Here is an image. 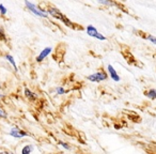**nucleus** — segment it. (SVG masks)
Wrapping results in <instances>:
<instances>
[{
  "label": "nucleus",
  "mask_w": 156,
  "mask_h": 154,
  "mask_svg": "<svg viewBox=\"0 0 156 154\" xmlns=\"http://www.w3.org/2000/svg\"><path fill=\"white\" fill-rule=\"evenodd\" d=\"M26 5L29 8V10H30L32 13H34L35 15H39V16H42V17H46L47 16V14L45 13V12H43L42 10H37V7H35L34 5H32V3L28 2V1H26Z\"/></svg>",
  "instance_id": "obj_2"
},
{
  "label": "nucleus",
  "mask_w": 156,
  "mask_h": 154,
  "mask_svg": "<svg viewBox=\"0 0 156 154\" xmlns=\"http://www.w3.org/2000/svg\"><path fill=\"white\" fill-rule=\"evenodd\" d=\"M50 52H51V48H50V47H47V48H45L44 50H42V52L40 54V56L37 57V61H39V62H41L42 60H44V58H46V57L50 54Z\"/></svg>",
  "instance_id": "obj_3"
},
{
  "label": "nucleus",
  "mask_w": 156,
  "mask_h": 154,
  "mask_svg": "<svg viewBox=\"0 0 156 154\" xmlns=\"http://www.w3.org/2000/svg\"><path fill=\"white\" fill-rule=\"evenodd\" d=\"M0 154H13V153H7V152H2V153H0Z\"/></svg>",
  "instance_id": "obj_18"
},
{
  "label": "nucleus",
  "mask_w": 156,
  "mask_h": 154,
  "mask_svg": "<svg viewBox=\"0 0 156 154\" xmlns=\"http://www.w3.org/2000/svg\"><path fill=\"white\" fill-rule=\"evenodd\" d=\"M147 40H150V41L153 42L154 44H156V38L152 37V35H149V37H147Z\"/></svg>",
  "instance_id": "obj_14"
},
{
  "label": "nucleus",
  "mask_w": 156,
  "mask_h": 154,
  "mask_svg": "<svg viewBox=\"0 0 156 154\" xmlns=\"http://www.w3.org/2000/svg\"><path fill=\"white\" fill-rule=\"evenodd\" d=\"M11 135H12V136H14V137H16V138H20V137L26 136V133L22 132V131H18L17 128H14V130H12Z\"/></svg>",
  "instance_id": "obj_6"
},
{
  "label": "nucleus",
  "mask_w": 156,
  "mask_h": 154,
  "mask_svg": "<svg viewBox=\"0 0 156 154\" xmlns=\"http://www.w3.org/2000/svg\"><path fill=\"white\" fill-rule=\"evenodd\" d=\"M147 96L149 98H151V100H154V98H156V90L155 89H151L147 91Z\"/></svg>",
  "instance_id": "obj_8"
},
{
  "label": "nucleus",
  "mask_w": 156,
  "mask_h": 154,
  "mask_svg": "<svg viewBox=\"0 0 156 154\" xmlns=\"http://www.w3.org/2000/svg\"><path fill=\"white\" fill-rule=\"evenodd\" d=\"M25 94H26V96H27V98H31V100H33V98H35V95H34V94H33L32 92H30V91H29L28 89H26V90H25Z\"/></svg>",
  "instance_id": "obj_10"
},
{
  "label": "nucleus",
  "mask_w": 156,
  "mask_h": 154,
  "mask_svg": "<svg viewBox=\"0 0 156 154\" xmlns=\"http://www.w3.org/2000/svg\"><path fill=\"white\" fill-rule=\"evenodd\" d=\"M0 117H2V118H7V113H5L3 110H1V109H0Z\"/></svg>",
  "instance_id": "obj_16"
},
{
  "label": "nucleus",
  "mask_w": 156,
  "mask_h": 154,
  "mask_svg": "<svg viewBox=\"0 0 156 154\" xmlns=\"http://www.w3.org/2000/svg\"><path fill=\"white\" fill-rule=\"evenodd\" d=\"M49 14H51L54 17L59 18V20H65L64 16H63L62 14L60 13V11H59V10H57V9H50L49 10Z\"/></svg>",
  "instance_id": "obj_5"
},
{
  "label": "nucleus",
  "mask_w": 156,
  "mask_h": 154,
  "mask_svg": "<svg viewBox=\"0 0 156 154\" xmlns=\"http://www.w3.org/2000/svg\"><path fill=\"white\" fill-rule=\"evenodd\" d=\"M60 145H63V147H64L65 149H69V145H67L66 143H64V142H60Z\"/></svg>",
  "instance_id": "obj_17"
},
{
  "label": "nucleus",
  "mask_w": 156,
  "mask_h": 154,
  "mask_svg": "<svg viewBox=\"0 0 156 154\" xmlns=\"http://www.w3.org/2000/svg\"><path fill=\"white\" fill-rule=\"evenodd\" d=\"M106 78H107V75L105 73H103V72H98V73L93 74V75H90L89 77H88V79H89V81H96V83H98V81H105Z\"/></svg>",
  "instance_id": "obj_1"
},
{
  "label": "nucleus",
  "mask_w": 156,
  "mask_h": 154,
  "mask_svg": "<svg viewBox=\"0 0 156 154\" xmlns=\"http://www.w3.org/2000/svg\"><path fill=\"white\" fill-rule=\"evenodd\" d=\"M108 71H109V73H110L111 78H112L113 81H120L119 75H118L117 72H115V70L113 69V67L111 66V65H108Z\"/></svg>",
  "instance_id": "obj_4"
},
{
  "label": "nucleus",
  "mask_w": 156,
  "mask_h": 154,
  "mask_svg": "<svg viewBox=\"0 0 156 154\" xmlns=\"http://www.w3.org/2000/svg\"><path fill=\"white\" fill-rule=\"evenodd\" d=\"M57 92H58V94H63L65 91L63 88H57Z\"/></svg>",
  "instance_id": "obj_15"
},
{
  "label": "nucleus",
  "mask_w": 156,
  "mask_h": 154,
  "mask_svg": "<svg viewBox=\"0 0 156 154\" xmlns=\"http://www.w3.org/2000/svg\"><path fill=\"white\" fill-rule=\"evenodd\" d=\"M7 59L10 61V62L12 63V65H13V66H14V69H15V70H17V69H16V63H15V61H14L13 57H12V56H10V55H7Z\"/></svg>",
  "instance_id": "obj_11"
},
{
  "label": "nucleus",
  "mask_w": 156,
  "mask_h": 154,
  "mask_svg": "<svg viewBox=\"0 0 156 154\" xmlns=\"http://www.w3.org/2000/svg\"><path fill=\"white\" fill-rule=\"evenodd\" d=\"M32 151V147L31 145H26V147L23 149V154H30V152Z\"/></svg>",
  "instance_id": "obj_9"
},
{
  "label": "nucleus",
  "mask_w": 156,
  "mask_h": 154,
  "mask_svg": "<svg viewBox=\"0 0 156 154\" xmlns=\"http://www.w3.org/2000/svg\"><path fill=\"white\" fill-rule=\"evenodd\" d=\"M0 11H1V13L5 15V14H7V10H5V8L3 7L2 5H0Z\"/></svg>",
  "instance_id": "obj_12"
},
{
  "label": "nucleus",
  "mask_w": 156,
  "mask_h": 154,
  "mask_svg": "<svg viewBox=\"0 0 156 154\" xmlns=\"http://www.w3.org/2000/svg\"><path fill=\"white\" fill-rule=\"evenodd\" d=\"M95 38H98V40H102V41H104V40H106V38L104 37V35H102L101 34V33H98V34H96V37Z\"/></svg>",
  "instance_id": "obj_13"
},
{
  "label": "nucleus",
  "mask_w": 156,
  "mask_h": 154,
  "mask_svg": "<svg viewBox=\"0 0 156 154\" xmlns=\"http://www.w3.org/2000/svg\"><path fill=\"white\" fill-rule=\"evenodd\" d=\"M87 33L90 35V37H96V34H98V30H96L95 28H94L93 26H88L87 27Z\"/></svg>",
  "instance_id": "obj_7"
}]
</instances>
